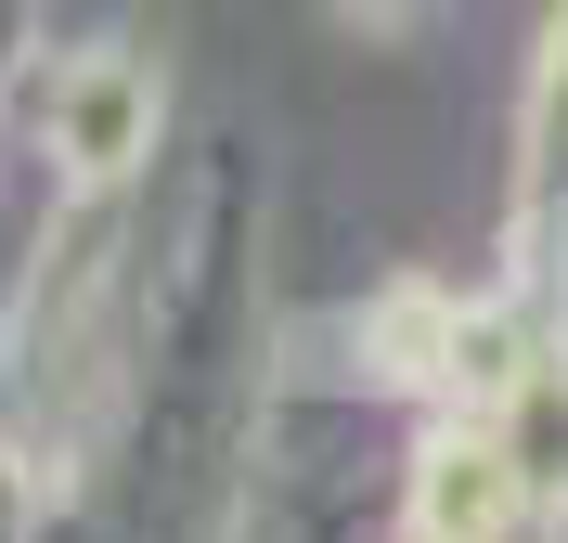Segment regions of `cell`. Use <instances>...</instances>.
I'll use <instances>...</instances> for the list:
<instances>
[{
    "label": "cell",
    "mask_w": 568,
    "mask_h": 543,
    "mask_svg": "<svg viewBox=\"0 0 568 543\" xmlns=\"http://www.w3.org/2000/svg\"><path fill=\"white\" fill-rule=\"evenodd\" d=\"M142 104H155V91H142L130 66H78V91H65V169H130L142 155Z\"/></svg>",
    "instance_id": "1"
},
{
    "label": "cell",
    "mask_w": 568,
    "mask_h": 543,
    "mask_svg": "<svg viewBox=\"0 0 568 543\" xmlns=\"http://www.w3.org/2000/svg\"><path fill=\"white\" fill-rule=\"evenodd\" d=\"M491 505H504L491 453H439V466H426V531H439V543H478V531H491Z\"/></svg>",
    "instance_id": "2"
}]
</instances>
